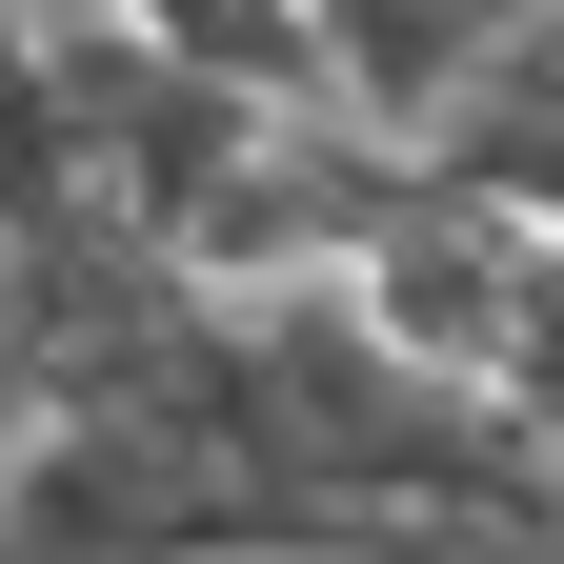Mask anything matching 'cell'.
<instances>
[{"label": "cell", "instance_id": "obj_1", "mask_svg": "<svg viewBox=\"0 0 564 564\" xmlns=\"http://www.w3.org/2000/svg\"><path fill=\"white\" fill-rule=\"evenodd\" d=\"M21 564H423V544H383L364 505L162 403H82V423H21Z\"/></svg>", "mask_w": 564, "mask_h": 564}, {"label": "cell", "instance_id": "obj_2", "mask_svg": "<svg viewBox=\"0 0 564 564\" xmlns=\"http://www.w3.org/2000/svg\"><path fill=\"white\" fill-rule=\"evenodd\" d=\"M323 21V82H343V121H383V141H444L505 61L564 21V0H303Z\"/></svg>", "mask_w": 564, "mask_h": 564}]
</instances>
